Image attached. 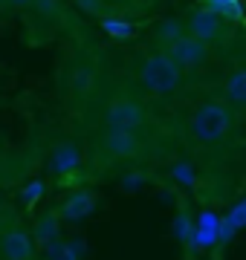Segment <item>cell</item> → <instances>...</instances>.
Here are the masks:
<instances>
[{"mask_svg": "<svg viewBox=\"0 0 246 260\" xmlns=\"http://www.w3.org/2000/svg\"><path fill=\"white\" fill-rule=\"evenodd\" d=\"M32 260H38V257H32Z\"/></svg>", "mask_w": 246, "mask_h": 260, "instance_id": "484cf974", "label": "cell"}, {"mask_svg": "<svg viewBox=\"0 0 246 260\" xmlns=\"http://www.w3.org/2000/svg\"><path fill=\"white\" fill-rule=\"evenodd\" d=\"M0 217H3V203H0Z\"/></svg>", "mask_w": 246, "mask_h": 260, "instance_id": "d4e9b609", "label": "cell"}, {"mask_svg": "<svg viewBox=\"0 0 246 260\" xmlns=\"http://www.w3.org/2000/svg\"><path fill=\"white\" fill-rule=\"evenodd\" d=\"M174 232H177V240L180 243H189L191 246V237H194V225H191V217L186 211L177 214V220H174Z\"/></svg>", "mask_w": 246, "mask_h": 260, "instance_id": "ffe728a7", "label": "cell"}, {"mask_svg": "<svg viewBox=\"0 0 246 260\" xmlns=\"http://www.w3.org/2000/svg\"><path fill=\"white\" fill-rule=\"evenodd\" d=\"M78 168H81V150L73 142H61V145L52 148V153H49V171L55 177L67 179L70 174H76Z\"/></svg>", "mask_w": 246, "mask_h": 260, "instance_id": "8fae6325", "label": "cell"}, {"mask_svg": "<svg viewBox=\"0 0 246 260\" xmlns=\"http://www.w3.org/2000/svg\"><path fill=\"white\" fill-rule=\"evenodd\" d=\"M99 75H102V70H99V61L93 55H78L73 64L67 67L64 90H67L70 104L81 107V104L93 102L96 90H99Z\"/></svg>", "mask_w": 246, "mask_h": 260, "instance_id": "277c9868", "label": "cell"}, {"mask_svg": "<svg viewBox=\"0 0 246 260\" xmlns=\"http://www.w3.org/2000/svg\"><path fill=\"white\" fill-rule=\"evenodd\" d=\"M148 104L133 99V95H113L102 107V127H119V130H139L142 133L151 124Z\"/></svg>", "mask_w": 246, "mask_h": 260, "instance_id": "3957f363", "label": "cell"}, {"mask_svg": "<svg viewBox=\"0 0 246 260\" xmlns=\"http://www.w3.org/2000/svg\"><path fill=\"white\" fill-rule=\"evenodd\" d=\"M165 52H168V58L180 67L182 73H191V70H197V67H203L208 61L211 44H206V41H200V38H194V35L186 32V35H182L177 44H171Z\"/></svg>", "mask_w": 246, "mask_h": 260, "instance_id": "8992f818", "label": "cell"}, {"mask_svg": "<svg viewBox=\"0 0 246 260\" xmlns=\"http://www.w3.org/2000/svg\"><path fill=\"white\" fill-rule=\"evenodd\" d=\"M44 249H47V260H78V249L70 240H64V237L52 240Z\"/></svg>", "mask_w": 246, "mask_h": 260, "instance_id": "e0dca14e", "label": "cell"}, {"mask_svg": "<svg viewBox=\"0 0 246 260\" xmlns=\"http://www.w3.org/2000/svg\"><path fill=\"white\" fill-rule=\"evenodd\" d=\"M240 229H246V200L235 203L229 208V214L220 217V243H229Z\"/></svg>", "mask_w": 246, "mask_h": 260, "instance_id": "5bb4252c", "label": "cell"}, {"mask_svg": "<svg viewBox=\"0 0 246 260\" xmlns=\"http://www.w3.org/2000/svg\"><path fill=\"white\" fill-rule=\"evenodd\" d=\"M182 70L168 58V52L162 49H153V52H145L139 67H136V78L148 93L157 95H171L174 90H180L182 84Z\"/></svg>", "mask_w": 246, "mask_h": 260, "instance_id": "7a4b0ae2", "label": "cell"}, {"mask_svg": "<svg viewBox=\"0 0 246 260\" xmlns=\"http://www.w3.org/2000/svg\"><path fill=\"white\" fill-rule=\"evenodd\" d=\"M96 145H99V150L104 156L116 159V162L136 159L148 150V142H145V136L139 130H119V127H102Z\"/></svg>", "mask_w": 246, "mask_h": 260, "instance_id": "5b68a950", "label": "cell"}, {"mask_svg": "<svg viewBox=\"0 0 246 260\" xmlns=\"http://www.w3.org/2000/svg\"><path fill=\"white\" fill-rule=\"evenodd\" d=\"M76 3H81L84 9H90V12H99L102 6H99V0H76Z\"/></svg>", "mask_w": 246, "mask_h": 260, "instance_id": "7402d4cb", "label": "cell"}, {"mask_svg": "<svg viewBox=\"0 0 246 260\" xmlns=\"http://www.w3.org/2000/svg\"><path fill=\"white\" fill-rule=\"evenodd\" d=\"M186 32H189V29H186V20H182V18H162L160 23L153 26L151 35H153L157 49H162V52H165V49H168L171 44H177Z\"/></svg>", "mask_w": 246, "mask_h": 260, "instance_id": "4fadbf2b", "label": "cell"}, {"mask_svg": "<svg viewBox=\"0 0 246 260\" xmlns=\"http://www.w3.org/2000/svg\"><path fill=\"white\" fill-rule=\"evenodd\" d=\"M186 29L189 35L206 41V44H214L220 35H223V18L218 12H211L208 6H200V9H191L189 18H186Z\"/></svg>", "mask_w": 246, "mask_h": 260, "instance_id": "ba28073f", "label": "cell"}, {"mask_svg": "<svg viewBox=\"0 0 246 260\" xmlns=\"http://www.w3.org/2000/svg\"><path fill=\"white\" fill-rule=\"evenodd\" d=\"M61 237V220H58V214H47V217H41L38 223H35V229H32V240H35V246H49L52 240H58Z\"/></svg>", "mask_w": 246, "mask_h": 260, "instance_id": "9a60e30c", "label": "cell"}, {"mask_svg": "<svg viewBox=\"0 0 246 260\" xmlns=\"http://www.w3.org/2000/svg\"><path fill=\"white\" fill-rule=\"evenodd\" d=\"M171 177L177 179L180 185H194V182H197V171H194V165H191V162L177 159V162L171 165Z\"/></svg>", "mask_w": 246, "mask_h": 260, "instance_id": "d6986e66", "label": "cell"}, {"mask_svg": "<svg viewBox=\"0 0 246 260\" xmlns=\"http://www.w3.org/2000/svg\"><path fill=\"white\" fill-rule=\"evenodd\" d=\"M220 243V214L214 211H200L197 217V225H194V237H191V246L197 251H206L211 246Z\"/></svg>", "mask_w": 246, "mask_h": 260, "instance_id": "30bf717a", "label": "cell"}, {"mask_svg": "<svg viewBox=\"0 0 246 260\" xmlns=\"http://www.w3.org/2000/svg\"><path fill=\"white\" fill-rule=\"evenodd\" d=\"M96 194L93 191H87V188H78V191H73L70 197H64V203L55 208L58 220H70V223H76V220H84V217H90V214L96 211Z\"/></svg>", "mask_w": 246, "mask_h": 260, "instance_id": "9c48e42d", "label": "cell"}, {"mask_svg": "<svg viewBox=\"0 0 246 260\" xmlns=\"http://www.w3.org/2000/svg\"><path fill=\"white\" fill-rule=\"evenodd\" d=\"M35 0H9V6H18V9H23V6H32Z\"/></svg>", "mask_w": 246, "mask_h": 260, "instance_id": "603a6c76", "label": "cell"}, {"mask_svg": "<svg viewBox=\"0 0 246 260\" xmlns=\"http://www.w3.org/2000/svg\"><path fill=\"white\" fill-rule=\"evenodd\" d=\"M235 127V110L226 102H200L189 116V133L200 145H220Z\"/></svg>", "mask_w": 246, "mask_h": 260, "instance_id": "6da1fadb", "label": "cell"}, {"mask_svg": "<svg viewBox=\"0 0 246 260\" xmlns=\"http://www.w3.org/2000/svg\"><path fill=\"white\" fill-rule=\"evenodd\" d=\"M206 6L211 12H218L223 20H240V18H243L240 0H206Z\"/></svg>", "mask_w": 246, "mask_h": 260, "instance_id": "2e32d148", "label": "cell"}, {"mask_svg": "<svg viewBox=\"0 0 246 260\" xmlns=\"http://www.w3.org/2000/svg\"><path fill=\"white\" fill-rule=\"evenodd\" d=\"M35 240L32 232L20 229V225H9L0 234V260H32L35 257Z\"/></svg>", "mask_w": 246, "mask_h": 260, "instance_id": "52a82bcc", "label": "cell"}, {"mask_svg": "<svg viewBox=\"0 0 246 260\" xmlns=\"http://www.w3.org/2000/svg\"><path fill=\"white\" fill-rule=\"evenodd\" d=\"M0 6H9V0H0Z\"/></svg>", "mask_w": 246, "mask_h": 260, "instance_id": "cb8c5ba5", "label": "cell"}, {"mask_svg": "<svg viewBox=\"0 0 246 260\" xmlns=\"http://www.w3.org/2000/svg\"><path fill=\"white\" fill-rule=\"evenodd\" d=\"M102 29L107 32V35L119 38V41L133 38V26L128 23V20H122V18H102Z\"/></svg>", "mask_w": 246, "mask_h": 260, "instance_id": "ac0fdd59", "label": "cell"}, {"mask_svg": "<svg viewBox=\"0 0 246 260\" xmlns=\"http://www.w3.org/2000/svg\"><path fill=\"white\" fill-rule=\"evenodd\" d=\"M44 188H47V185H44L41 179H32L29 185H23V191H20V197H23V205H26V208H35V203L44 197Z\"/></svg>", "mask_w": 246, "mask_h": 260, "instance_id": "44dd1931", "label": "cell"}, {"mask_svg": "<svg viewBox=\"0 0 246 260\" xmlns=\"http://www.w3.org/2000/svg\"><path fill=\"white\" fill-rule=\"evenodd\" d=\"M223 102L232 110H246V67L229 70V75L223 78Z\"/></svg>", "mask_w": 246, "mask_h": 260, "instance_id": "7c38bea8", "label": "cell"}]
</instances>
